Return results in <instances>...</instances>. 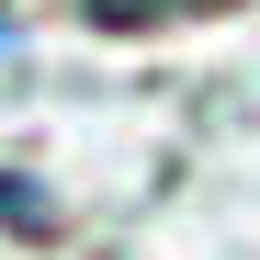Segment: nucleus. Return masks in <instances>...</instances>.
<instances>
[{
	"mask_svg": "<svg viewBox=\"0 0 260 260\" xmlns=\"http://www.w3.org/2000/svg\"><path fill=\"white\" fill-rule=\"evenodd\" d=\"M0 46H12V34H0Z\"/></svg>",
	"mask_w": 260,
	"mask_h": 260,
	"instance_id": "obj_1",
	"label": "nucleus"
}]
</instances>
